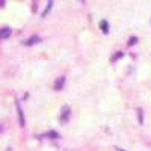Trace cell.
Segmentation results:
<instances>
[{
	"label": "cell",
	"instance_id": "3",
	"mask_svg": "<svg viewBox=\"0 0 151 151\" xmlns=\"http://www.w3.org/2000/svg\"><path fill=\"white\" fill-rule=\"evenodd\" d=\"M40 41H41V38H40V36H36V35H33V36H30V38H29V40H26V41H24L23 44H24V45H27V47H30V45H35V44H38Z\"/></svg>",
	"mask_w": 151,
	"mask_h": 151
},
{
	"label": "cell",
	"instance_id": "9",
	"mask_svg": "<svg viewBox=\"0 0 151 151\" xmlns=\"http://www.w3.org/2000/svg\"><path fill=\"white\" fill-rule=\"evenodd\" d=\"M122 56H124V53H122V52H116V53H115V56L112 58V62L118 60V59H119V58H122Z\"/></svg>",
	"mask_w": 151,
	"mask_h": 151
},
{
	"label": "cell",
	"instance_id": "6",
	"mask_svg": "<svg viewBox=\"0 0 151 151\" xmlns=\"http://www.w3.org/2000/svg\"><path fill=\"white\" fill-rule=\"evenodd\" d=\"M100 29H101V32H103L104 35H107V33H109V24H107V21H106V20L100 21Z\"/></svg>",
	"mask_w": 151,
	"mask_h": 151
},
{
	"label": "cell",
	"instance_id": "10",
	"mask_svg": "<svg viewBox=\"0 0 151 151\" xmlns=\"http://www.w3.org/2000/svg\"><path fill=\"white\" fill-rule=\"evenodd\" d=\"M136 41H137V38H136V36H132L127 44H129V45H133V44H136Z\"/></svg>",
	"mask_w": 151,
	"mask_h": 151
},
{
	"label": "cell",
	"instance_id": "8",
	"mask_svg": "<svg viewBox=\"0 0 151 151\" xmlns=\"http://www.w3.org/2000/svg\"><path fill=\"white\" fill-rule=\"evenodd\" d=\"M137 118H139V124H144V115H142L141 107H137Z\"/></svg>",
	"mask_w": 151,
	"mask_h": 151
},
{
	"label": "cell",
	"instance_id": "5",
	"mask_svg": "<svg viewBox=\"0 0 151 151\" xmlns=\"http://www.w3.org/2000/svg\"><path fill=\"white\" fill-rule=\"evenodd\" d=\"M11 33H12V30L9 27H3L2 30H0V38H2V40H6V38H9Z\"/></svg>",
	"mask_w": 151,
	"mask_h": 151
},
{
	"label": "cell",
	"instance_id": "4",
	"mask_svg": "<svg viewBox=\"0 0 151 151\" xmlns=\"http://www.w3.org/2000/svg\"><path fill=\"white\" fill-rule=\"evenodd\" d=\"M64 85H65V77H64V76H60V77H58L56 82H55V89L60 91L62 88H64Z\"/></svg>",
	"mask_w": 151,
	"mask_h": 151
},
{
	"label": "cell",
	"instance_id": "7",
	"mask_svg": "<svg viewBox=\"0 0 151 151\" xmlns=\"http://www.w3.org/2000/svg\"><path fill=\"white\" fill-rule=\"evenodd\" d=\"M52 6H53V2H48V3H47V6H45V9H44V12H42L41 15H42V17H45V15L48 14V12L52 11Z\"/></svg>",
	"mask_w": 151,
	"mask_h": 151
},
{
	"label": "cell",
	"instance_id": "12",
	"mask_svg": "<svg viewBox=\"0 0 151 151\" xmlns=\"http://www.w3.org/2000/svg\"><path fill=\"white\" fill-rule=\"evenodd\" d=\"M6 151H12V148H11V147H8V148H6Z\"/></svg>",
	"mask_w": 151,
	"mask_h": 151
},
{
	"label": "cell",
	"instance_id": "2",
	"mask_svg": "<svg viewBox=\"0 0 151 151\" xmlns=\"http://www.w3.org/2000/svg\"><path fill=\"white\" fill-rule=\"evenodd\" d=\"M15 107H17V113H18V122H20L21 127H24V124H26V119H24V113H23V109H21V106H20L18 101L15 103Z\"/></svg>",
	"mask_w": 151,
	"mask_h": 151
},
{
	"label": "cell",
	"instance_id": "1",
	"mask_svg": "<svg viewBox=\"0 0 151 151\" xmlns=\"http://www.w3.org/2000/svg\"><path fill=\"white\" fill-rule=\"evenodd\" d=\"M70 115H71L70 106H64V107L60 109V113H59V122L60 124H67L68 119H70Z\"/></svg>",
	"mask_w": 151,
	"mask_h": 151
},
{
	"label": "cell",
	"instance_id": "11",
	"mask_svg": "<svg viewBox=\"0 0 151 151\" xmlns=\"http://www.w3.org/2000/svg\"><path fill=\"white\" fill-rule=\"evenodd\" d=\"M115 150H116V151H125V150H124V148H121V147H115Z\"/></svg>",
	"mask_w": 151,
	"mask_h": 151
}]
</instances>
